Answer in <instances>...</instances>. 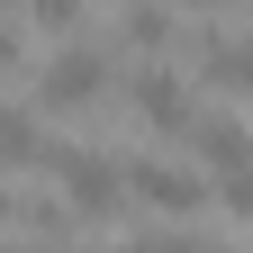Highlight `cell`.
<instances>
[{
  "label": "cell",
  "instance_id": "9c48e42d",
  "mask_svg": "<svg viewBox=\"0 0 253 253\" xmlns=\"http://www.w3.org/2000/svg\"><path fill=\"white\" fill-rule=\"evenodd\" d=\"M208 253H235V244H208Z\"/></svg>",
  "mask_w": 253,
  "mask_h": 253
},
{
  "label": "cell",
  "instance_id": "3957f363",
  "mask_svg": "<svg viewBox=\"0 0 253 253\" xmlns=\"http://www.w3.org/2000/svg\"><path fill=\"white\" fill-rule=\"evenodd\" d=\"M118 90H126V118L145 126V136H181L190 118H199V90H190L181 63H118Z\"/></svg>",
  "mask_w": 253,
  "mask_h": 253
},
{
  "label": "cell",
  "instance_id": "6da1fadb",
  "mask_svg": "<svg viewBox=\"0 0 253 253\" xmlns=\"http://www.w3.org/2000/svg\"><path fill=\"white\" fill-rule=\"evenodd\" d=\"M109 73H118V54L100 45V27H90V37L54 45V54L37 63V90H27V109H37V118H90V109L109 100Z\"/></svg>",
  "mask_w": 253,
  "mask_h": 253
},
{
  "label": "cell",
  "instance_id": "5b68a950",
  "mask_svg": "<svg viewBox=\"0 0 253 253\" xmlns=\"http://www.w3.org/2000/svg\"><path fill=\"white\" fill-rule=\"evenodd\" d=\"M45 154H54L45 118L27 109V100H0V181H9V172H27V163H45Z\"/></svg>",
  "mask_w": 253,
  "mask_h": 253
},
{
  "label": "cell",
  "instance_id": "277c9868",
  "mask_svg": "<svg viewBox=\"0 0 253 253\" xmlns=\"http://www.w3.org/2000/svg\"><path fill=\"white\" fill-rule=\"evenodd\" d=\"M118 181H126V208H154V217H172V226L208 208V181L190 163H172V154H126Z\"/></svg>",
  "mask_w": 253,
  "mask_h": 253
},
{
  "label": "cell",
  "instance_id": "7a4b0ae2",
  "mask_svg": "<svg viewBox=\"0 0 253 253\" xmlns=\"http://www.w3.org/2000/svg\"><path fill=\"white\" fill-rule=\"evenodd\" d=\"M45 172H54L63 217H118V208H126V181H118V163H109V145H54Z\"/></svg>",
  "mask_w": 253,
  "mask_h": 253
},
{
  "label": "cell",
  "instance_id": "8992f818",
  "mask_svg": "<svg viewBox=\"0 0 253 253\" xmlns=\"http://www.w3.org/2000/svg\"><path fill=\"white\" fill-rule=\"evenodd\" d=\"M118 253H208V244L190 235V226H145V235H126Z\"/></svg>",
  "mask_w": 253,
  "mask_h": 253
},
{
  "label": "cell",
  "instance_id": "52a82bcc",
  "mask_svg": "<svg viewBox=\"0 0 253 253\" xmlns=\"http://www.w3.org/2000/svg\"><path fill=\"white\" fill-rule=\"evenodd\" d=\"M0 73H27V27H18V9H0Z\"/></svg>",
  "mask_w": 253,
  "mask_h": 253
},
{
  "label": "cell",
  "instance_id": "ba28073f",
  "mask_svg": "<svg viewBox=\"0 0 253 253\" xmlns=\"http://www.w3.org/2000/svg\"><path fill=\"white\" fill-rule=\"evenodd\" d=\"M9 208H18V190H9V181H0V226H9Z\"/></svg>",
  "mask_w": 253,
  "mask_h": 253
}]
</instances>
